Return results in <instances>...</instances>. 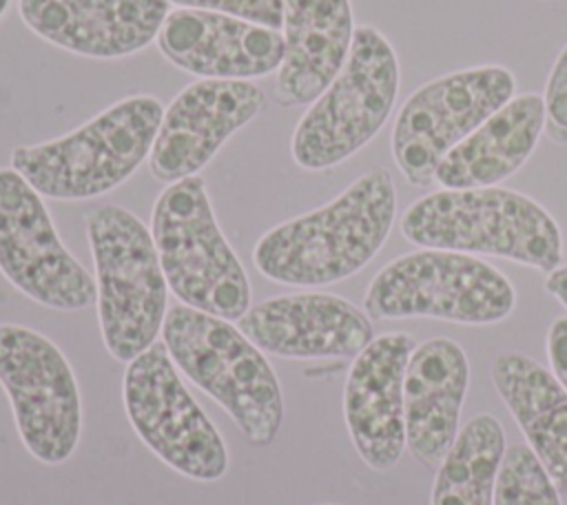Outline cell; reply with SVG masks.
<instances>
[{
  "label": "cell",
  "instance_id": "1",
  "mask_svg": "<svg viewBox=\"0 0 567 505\" xmlns=\"http://www.w3.org/2000/svg\"><path fill=\"white\" fill-rule=\"evenodd\" d=\"M394 215V182L383 166H374L328 204L264 233L252 261L266 279L284 286L337 284L377 257Z\"/></svg>",
  "mask_w": 567,
  "mask_h": 505
},
{
  "label": "cell",
  "instance_id": "2",
  "mask_svg": "<svg viewBox=\"0 0 567 505\" xmlns=\"http://www.w3.org/2000/svg\"><path fill=\"white\" fill-rule=\"evenodd\" d=\"M401 235L421 248L503 257L547 275L563 259L556 219L532 197L498 186L430 193L403 213Z\"/></svg>",
  "mask_w": 567,
  "mask_h": 505
},
{
  "label": "cell",
  "instance_id": "3",
  "mask_svg": "<svg viewBox=\"0 0 567 505\" xmlns=\"http://www.w3.org/2000/svg\"><path fill=\"white\" fill-rule=\"evenodd\" d=\"M162 341L186 379L219 403L252 445L277 439L284 421L277 372L237 326L177 303L166 310Z\"/></svg>",
  "mask_w": 567,
  "mask_h": 505
},
{
  "label": "cell",
  "instance_id": "4",
  "mask_svg": "<svg viewBox=\"0 0 567 505\" xmlns=\"http://www.w3.org/2000/svg\"><path fill=\"white\" fill-rule=\"evenodd\" d=\"M164 106L153 95H128L75 131L11 151L18 171L42 197L91 199L117 188L151 155Z\"/></svg>",
  "mask_w": 567,
  "mask_h": 505
},
{
  "label": "cell",
  "instance_id": "5",
  "mask_svg": "<svg viewBox=\"0 0 567 505\" xmlns=\"http://www.w3.org/2000/svg\"><path fill=\"white\" fill-rule=\"evenodd\" d=\"M84 224L102 341L113 359L128 363L157 341L168 284L151 230L131 210L102 204L86 213Z\"/></svg>",
  "mask_w": 567,
  "mask_h": 505
},
{
  "label": "cell",
  "instance_id": "6",
  "mask_svg": "<svg viewBox=\"0 0 567 505\" xmlns=\"http://www.w3.org/2000/svg\"><path fill=\"white\" fill-rule=\"evenodd\" d=\"M151 235L166 284L184 306L228 321L244 317L250 308L248 275L215 219L199 175L157 195Z\"/></svg>",
  "mask_w": 567,
  "mask_h": 505
},
{
  "label": "cell",
  "instance_id": "7",
  "mask_svg": "<svg viewBox=\"0 0 567 505\" xmlns=\"http://www.w3.org/2000/svg\"><path fill=\"white\" fill-rule=\"evenodd\" d=\"M399 95V58L388 38L370 27L354 29L346 64L295 126L290 153L306 171L332 168L388 122Z\"/></svg>",
  "mask_w": 567,
  "mask_h": 505
},
{
  "label": "cell",
  "instance_id": "8",
  "mask_svg": "<svg viewBox=\"0 0 567 505\" xmlns=\"http://www.w3.org/2000/svg\"><path fill=\"white\" fill-rule=\"evenodd\" d=\"M516 290L483 259L423 248L383 266L370 281L363 310L370 319L432 317L465 326H489L509 317Z\"/></svg>",
  "mask_w": 567,
  "mask_h": 505
},
{
  "label": "cell",
  "instance_id": "9",
  "mask_svg": "<svg viewBox=\"0 0 567 505\" xmlns=\"http://www.w3.org/2000/svg\"><path fill=\"white\" fill-rule=\"evenodd\" d=\"M122 396L133 430L168 467L204 483L226 474V443L186 390L164 341L128 361Z\"/></svg>",
  "mask_w": 567,
  "mask_h": 505
},
{
  "label": "cell",
  "instance_id": "10",
  "mask_svg": "<svg viewBox=\"0 0 567 505\" xmlns=\"http://www.w3.org/2000/svg\"><path fill=\"white\" fill-rule=\"evenodd\" d=\"M516 80L498 64L472 66L419 86L392 126V157L416 188L430 186L443 157L514 97Z\"/></svg>",
  "mask_w": 567,
  "mask_h": 505
},
{
  "label": "cell",
  "instance_id": "11",
  "mask_svg": "<svg viewBox=\"0 0 567 505\" xmlns=\"http://www.w3.org/2000/svg\"><path fill=\"white\" fill-rule=\"evenodd\" d=\"M0 385L29 454L64 463L80 441L82 401L62 350L27 326L0 323Z\"/></svg>",
  "mask_w": 567,
  "mask_h": 505
},
{
  "label": "cell",
  "instance_id": "12",
  "mask_svg": "<svg viewBox=\"0 0 567 505\" xmlns=\"http://www.w3.org/2000/svg\"><path fill=\"white\" fill-rule=\"evenodd\" d=\"M0 272L22 295L53 310L95 301V281L62 244L42 195L13 168H0Z\"/></svg>",
  "mask_w": 567,
  "mask_h": 505
},
{
  "label": "cell",
  "instance_id": "13",
  "mask_svg": "<svg viewBox=\"0 0 567 505\" xmlns=\"http://www.w3.org/2000/svg\"><path fill=\"white\" fill-rule=\"evenodd\" d=\"M266 109V93L250 80H197L164 109L148 166L164 184L197 175L230 135Z\"/></svg>",
  "mask_w": 567,
  "mask_h": 505
},
{
  "label": "cell",
  "instance_id": "14",
  "mask_svg": "<svg viewBox=\"0 0 567 505\" xmlns=\"http://www.w3.org/2000/svg\"><path fill=\"white\" fill-rule=\"evenodd\" d=\"M414 339L405 332L374 337L352 361L343 388V416L361 461L392 470L405 450L403 383Z\"/></svg>",
  "mask_w": 567,
  "mask_h": 505
},
{
  "label": "cell",
  "instance_id": "15",
  "mask_svg": "<svg viewBox=\"0 0 567 505\" xmlns=\"http://www.w3.org/2000/svg\"><path fill=\"white\" fill-rule=\"evenodd\" d=\"M237 328L261 352L281 359H348L374 339L370 317L328 292L264 299L239 317Z\"/></svg>",
  "mask_w": 567,
  "mask_h": 505
},
{
  "label": "cell",
  "instance_id": "16",
  "mask_svg": "<svg viewBox=\"0 0 567 505\" xmlns=\"http://www.w3.org/2000/svg\"><path fill=\"white\" fill-rule=\"evenodd\" d=\"M159 53L199 80L266 78L284 60V33L215 11L173 9L157 38Z\"/></svg>",
  "mask_w": 567,
  "mask_h": 505
},
{
  "label": "cell",
  "instance_id": "17",
  "mask_svg": "<svg viewBox=\"0 0 567 505\" xmlns=\"http://www.w3.org/2000/svg\"><path fill=\"white\" fill-rule=\"evenodd\" d=\"M168 11L166 0H18L22 22L38 38L97 60L142 51Z\"/></svg>",
  "mask_w": 567,
  "mask_h": 505
},
{
  "label": "cell",
  "instance_id": "18",
  "mask_svg": "<svg viewBox=\"0 0 567 505\" xmlns=\"http://www.w3.org/2000/svg\"><path fill=\"white\" fill-rule=\"evenodd\" d=\"M467 383V354L456 341L436 337L412 350L403 383L405 443L419 463L439 467L454 445Z\"/></svg>",
  "mask_w": 567,
  "mask_h": 505
},
{
  "label": "cell",
  "instance_id": "19",
  "mask_svg": "<svg viewBox=\"0 0 567 505\" xmlns=\"http://www.w3.org/2000/svg\"><path fill=\"white\" fill-rule=\"evenodd\" d=\"M354 38L350 0H284V60L277 95L288 104H312L337 78Z\"/></svg>",
  "mask_w": 567,
  "mask_h": 505
},
{
  "label": "cell",
  "instance_id": "20",
  "mask_svg": "<svg viewBox=\"0 0 567 505\" xmlns=\"http://www.w3.org/2000/svg\"><path fill=\"white\" fill-rule=\"evenodd\" d=\"M543 128V95H516L443 157L434 182L452 190L498 186L529 159Z\"/></svg>",
  "mask_w": 567,
  "mask_h": 505
},
{
  "label": "cell",
  "instance_id": "21",
  "mask_svg": "<svg viewBox=\"0 0 567 505\" xmlns=\"http://www.w3.org/2000/svg\"><path fill=\"white\" fill-rule=\"evenodd\" d=\"M492 381L527 445L560 489H567V390L538 361L505 352L492 363Z\"/></svg>",
  "mask_w": 567,
  "mask_h": 505
},
{
  "label": "cell",
  "instance_id": "22",
  "mask_svg": "<svg viewBox=\"0 0 567 505\" xmlns=\"http://www.w3.org/2000/svg\"><path fill=\"white\" fill-rule=\"evenodd\" d=\"M505 430L487 412L472 416L436 467L432 505H494Z\"/></svg>",
  "mask_w": 567,
  "mask_h": 505
},
{
  "label": "cell",
  "instance_id": "23",
  "mask_svg": "<svg viewBox=\"0 0 567 505\" xmlns=\"http://www.w3.org/2000/svg\"><path fill=\"white\" fill-rule=\"evenodd\" d=\"M494 505H560L558 487L529 445L516 443L505 450Z\"/></svg>",
  "mask_w": 567,
  "mask_h": 505
},
{
  "label": "cell",
  "instance_id": "24",
  "mask_svg": "<svg viewBox=\"0 0 567 505\" xmlns=\"http://www.w3.org/2000/svg\"><path fill=\"white\" fill-rule=\"evenodd\" d=\"M179 9H199L241 18L268 29L284 27V0H166Z\"/></svg>",
  "mask_w": 567,
  "mask_h": 505
},
{
  "label": "cell",
  "instance_id": "25",
  "mask_svg": "<svg viewBox=\"0 0 567 505\" xmlns=\"http://www.w3.org/2000/svg\"><path fill=\"white\" fill-rule=\"evenodd\" d=\"M545 131L556 144H567V44L560 49L545 86Z\"/></svg>",
  "mask_w": 567,
  "mask_h": 505
},
{
  "label": "cell",
  "instance_id": "26",
  "mask_svg": "<svg viewBox=\"0 0 567 505\" xmlns=\"http://www.w3.org/2000/svg\"><path fill=\"white\" fill-rule=\"evenodd\" d=\"M547 357L551 363V372L567 390V317H558L549 326L547 334Z\"/></svg>",
  "mask_w": 567,
  "mask_h": 505
},
{
  "label": "cell",
  "instance_id": "27",
  "mask_svg": "<svg viewBox=\"0 0 567 505\" xmlns=\"http://www.w3.org/2000/svg\"><path fill=\"white\" fill-rule=\"evenodd\" d=\"M545 290H547L549 295H554V297L567 308V264H565V266H558L556 270H551V272L547 275Z\"/></svg>",
  "mask_w": 567,
  "mask_h": 505
},
{
  "label": "cell",
  "instance_id": "28",
  "mask_svg": "<svg viewBox=\"0 0 567 505\" xmlns=\"http://www.w3.org/2000/svg\"><path fill=\"white\" fill-rule=\"evenodd\" d=\"M7 7H9V0H0V18H2V13L7 11Z\"/></svg>",
  "mask_w": 567,
  "mask_h": 505
},
{
  "label": "cell",
  "instance_id": "29",
  "mask_svg": "<svg viewBox=\"0 0 567 505\" xmlns=\"http://www.w3.org/2000/svg\"><path fill=\"white\" fill-rule=\"evenodd\" d=\"M321 505H339V503H321Z\"/></svg>",
  "mask_w": 567,
  "mask_h": 505
}]
</instances>
